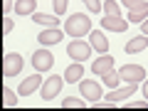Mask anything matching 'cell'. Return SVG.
<instances>
[{"instance_id":"1","label":"cell","mask_w":148,"mask_h":111,"mask_svg":"<svg viewBox=\"0 0 148 111\" xmlns=\"http://www.w3.org/2000/svg\"><path fill=\"white\" fill-rule=\"evenodd\" d=\"M64 32H67L69 37H84L91 32V20L89 15H84V12H74V15H69V20L64 22Z\"/></svg>"},{"instance_id":"2","label":"cell","mask_w":148,"mask_h":111,"mask_svg":"<svg viewBox=\"0 0 148 111\" xmlns=\"http://www.w3.org/2000/svg\"><path fill=\"white\" fill-rule=\"evenodd\" d=\"M128 10V22H143L148 17V0H123Z\"/></svg>"},{"instance_id":"3","label":"cell","mask_w":148,"mask_h":111,"mask_svg":"<svg viewBox=\"0 0 148 111\" xmlns=\"http://www.w3.org/2000/svg\"><path fill=\"white\" fill-rule=\"evenodd\" d=\"M20 72H22V57L17 52H8L5 59H3V77L10 79V77H15Z\"/></svg>"},{"instance_id":"4","label":"cell","mask_w":148,"mask_h":111,"mask_svg":"<svg viewBox=\"0 0 148 111\" xmlns=\"http://www.w3.org/2000/svg\"><path fill=\"white\" fill-rule=\"evenodd\" d=\"M119 77H121V82H143L146 79V69L141 67V64H126V67L119 69Z\"/></svg>"},{"instance_id":"5","label":"cell","mask_w":148,"mask_h":111,"mask_svg":"<svg viewBox=\"0 0 148 111\" xmlns=\"http://www.w3.org/2000/svg\"><path fill=\"white\" fill-rule=\"evenodd\" d=\"M62 84H64V77H57V74H52L49 79H45V84H42V99L45 101L54 99V96L62 91Z\"/></svg>"},{"instance_id":"6","label":"cell","mask_w":148,"mask_h":111,"mask_svg":"<svg viewBox=\"0 0 148 111\" xmlns=\"http://www.w3.org/2000/svg\"><path fill=\"white\" fill-rule=\"evenodd\" d=\"M89 52H91V45H86L84 40H74V42H69V47H67V54L72 59H77V62L89 59Z\"/></svg>"},{"instance_id":"7","label":"cell","mask_w":148,"mask_h":111,"mask_svg":"<svg viewBox=\"0 0 148 111\" xmlns=\"http://www.w3.org/2000/svg\"><path fill=\"white\" fill-rule=\"evenodd\" d=\"M32 64H35L37 72H47V69H52L54 64V57L49 49H37L35 54H32Z\"/></svg>"},{"instance_id":"8","label":"cell","mask_w":148,"mask_h":111,"mask_svg":"<svg viewBox=\"0 0 148 111\" xmlns=\"http://www.w3.org/2000/svg\"><path fill=\"white\" fill-rule=\"evenodd\" d=\"M136 89H138V82H128V84L121 86V89H111L109 91V101H111V104H116V101L131 99V96L136 94Z\"/></svg>"},{"instance_id":"9","label":"cell","mask_w":148,"mask_h":111,"mask_svg":"<svg viewBox=\"0 0 148 111\" xmlns=\"http://www.w3.org/2000/svg\"><path fill=\"white\" fill-rule=\"evenodd\" d=\"M111 69H114V57H111V54H101V57L94 59V64H91V72H94L96 77H104Z\"/></svg>"},{"instance_id":"10","label":"cell","mask_w":148,"mask_h":111,"mask_svg":"<svg viewBox=\"0 0 148 111\" xmlns=\"http://www.w3.org/2000/svg\"><path fill=\"white\" fill-rule=\"evenodd\" d=\"M101 27L104 30H111V32H123L128 27V20H121L119 15H106L101 20Z\"/></svg>"},{"instance_id":"11","label":"cell","mask_w":148,"mask_h":111,"mask_svg":"<svg viewBox=\"0 0 148 111\" xmlns=\"http://www.w3.org/2000/svg\"><path fill=\"white\" fill-rule=\"evenodd\" d=\"M79 89H82V96L84 99H89V101H96V99H101V86L96 84V82H82L79 84Z\"/></svg>"},{"instance_id":"12","label":"cell","mask_w":148,"mask_h":111,"mask_svg":"<svg viewBox=\"0 0 148 111\" xmlns=\"http://www.w3.org/2000/svg\"><path fill=\"white\" fill-rule=\"evenodd\" d=\"M89 40H91V47L94 49H99V52H109V40H106V35L104 32H99V30H91L89 32Z\"/></svg>"},{"instance_id":"13","label":"cell","mask_w":148,"mask_h":111,"mask_svg":"<svg viewBox=\"0 0 148 111\" xmlns=\"http://www.w3.org/2000/svg\"><path fill=\"white\" fill-rule=\"evenodd\" d=\"M148 47V35H138V37H133V40H128L126 42V54H136V52H141V49H146Z\"/></svg>"},{"instance_id":"14","label":"cell","mask_w":148,"mask_h":111,"mask_svg":"<svg viewBox=\"0 0 148 111\" xmlns=\"http://www.w3.org/2000/svg\"><path fill=\"white\" fill-rule=\"evenodd\" d=\"M40 84H42V77H40V74H32V77L22 79V84H20V94H22V96H30Z\"/></svg>"},{"instance_id":"15","label":"cell","mask_w":148,"mask_h":111,"mask_svg":"<svg viewBox=\"0 0 148 111\" xmlns=\"http://www.w3.org/2000/svg\"><path fill=\"white\" fill-rule=\"evenodd\" d=\"M82 77H84V67H82V62H77V64H69V67L64 69V82H69V84L79 82Z\"/></svg>"},{"instance_id":"16","label":"cell","mask_w":148,"mask_h":111,"mask_svg":"<svg viewBox=\"0 0 148 111\" xmlns=\"http://www.w3.org/2000/svg\"><path fill=\"white\" fill-rule=\"evenodd\" d=\"M42 45H57L59 40H62V30H57V27H49V30L40 32V37H37Z\"/></svg>"},{"instance_id":"17","label":"cell","mask_w":148,"mask_h":111,"mask_svg":"<svg viewBox=\"0 0 148 111\" xmlns=\"http://www.w3.org/2000/svg\"><path fill=\"white\" fill-rule=\"evenodd\" d=\"M37 0H17L15 3V12L17 15H35Z\"/></svg>"},{"instance_id":"18","label":"cell","mask_w":148,"mask_h":111,"mask_svg":"<svg viewBox=\"0 0 148 111\" xmlns=\"http://www.w3.org/2000/svg\"><path fill=\"white\" fill-rule=\"evenodd\" d=\"M32 20L35 22H40V25H49V27H57V17H52V15H45V12H35L32 15Z\"/></svg>"},{"instance_id":"19","label":"cell","mask_w":148,"mask_h":111,"mask_svg":"<svg viewBox=\"0 0 148 111\" xmlns=\"http://www.w3.org/2000/svg\"><path fill=\"white\" fill-rule=\"evenodd\" d=\"M101 79H104V84L109 86V89H116V84L121 82V77H119V72H114V69H111V72H106L104 77H101Z\"/></svg>"},{"instance_id":"20","label":"cell","mask_w":148,"mask_h":111,"mask_svg":"<svg viewBox=\"0 0 148 111\" xmlns=\"http://www.w3.org/2000/svg\"><path fill=\"white\" fill-rule=\"evenodd\" d=\"M86 101L82 99H74V96H67V99H62V109H84Z\"/></svg>"},{"instance_id":"21","label":"cell","mask_w":148,"mask_h":111,"mask_svg":"<svg viewBox=\"0 0 148 111\" xmlns=\"http://www.w3.org/2000/svg\"><path fill=\"white\" fill-rule=\"evenodd\" d=\"M3 104H5L8 109H12V106H17V96H15V91H10L8 86L3 89Z\"/></svg>"},{"instance_id":"22","label":"cell","mask_w":148,"mask_h":111,"mask_svg":"<svg viewBox=\"0 0 148 111\" xmlns=\"http://www.w3.org/2000/svg\"><path fill=\"white\" fill-rule=\"evenodd\" d=\"M104 12L106 15H119V5L114 3V0H106L104 3Z\"/></svg>"},{"instance_id":"23","label":"cell","mask_w":148,"mask_h":111,"mask_svg":"<svg viewBox=\"0 0 148 111\" xmlns=\"http://www.w3.org/2000/svg\"><path fill=\"white\" fill-rule=\"evenodd\" d=\"M54 12L57 15H64L67 12V0H54Z\"/></svg>"},{"instance_id":"24","label":"cell","mask_w":148,"mask_h":111,"mask_svg":"<svg viewBox=\"0 0 148 111\" xmlns=\"http://www.w3.org/2000/svg\"><path fill=\"white\" fill-rule=\"evenodd\" d=\"M86 8H89V12H99L101 10V5H99V0H82Z\"/></svg>"},{"instance_id":"25","label":"cell","mask_w":148,"mask_h":111,"mask_svg":"<svg viewBox=\"0 0 148 111\" xmlns=\"http://www.w3.org/2000/svg\"><path fill=\"white\" fill-rule=\"evenodd\" d=\"M126 109H148V99L146 101H128Z\"/></svg>"},{"instance_id":"26","label":"cell","mask_w":148,"mask_h":111,"mask_svg":"<svg viewBox=\"0 0 148 111\" xmlns=\"http://www.w3.org/2000/svg\"><path fill=\"white\" fill-rule=\"evenodd\" d=\"M12 27H15V22H12L10 17H5V22H3V32H5V35H10Z\"/></svg>"},{"instance_id":"27","label":"cell","mask_w":148,"mask_h":111,"mask_svg":"<svg viewBox=\"0 0 148 111\" xmlns=\"http://www.w3.org/2000/svg\"><path fill=\"white\" fill-rule=\"evenodd\" d=\"M141 30H143V35H148V17L141 22Z\"/></svg>"},{"instance_id":"28","label":"cell","mask_w":148,"mask_h":111,"mask_svg":"<svg viewBox=\"0 0 148 111\" xmlns=\"http://www.w3.org/2000/svg\"><path fill=\"white\" fill-rule=\"evenodd\" d=\"M143 96L148 99V79H146V84H143Z\"/></svg>"},{"instance_id":"29","label":"cell","mask_w":148,"mask_h":111,"mask_svg":"<svg viewBox=\"0 0 148 111\" xmlns=\"http://www.w3.org/2000/svg\"><path fill=\"white\" fill-rule=\"evenodd\" d=\"M3 8H5V12H10V0H5V3H3Z\"/></svg>"}]
</instances>
